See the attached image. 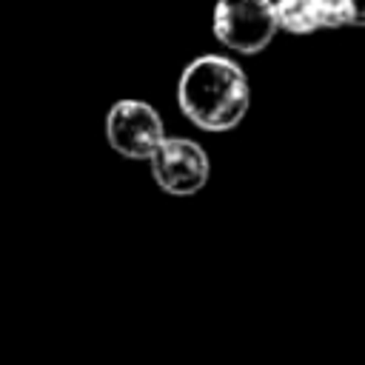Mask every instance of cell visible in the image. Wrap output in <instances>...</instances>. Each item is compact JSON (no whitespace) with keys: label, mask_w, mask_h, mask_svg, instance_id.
Instances as JSON below:
<instances>
[{"label":"cell","mask_w":365,"mask_h":365,"mask_svg":"<svg viewBox=\"0 0 365 365\" xmlns=\"http://www.w3.org/2000/svg\"><path fill=\"white\" fill-rule=\"evenodd\" d=\"M211 29L225 48L257 54L277 34L274 0H217Z\"/></svg>","instance_id":"obj_2"},{"label":"cell","mask_w":365,"mask_h":365,"mask_svg":"<svg viewBox=\"0 0 365 365\" xmlns=\"http://www.w3.org/2000/svg\"><path fill=\"white\" fill-rule=\"evenodd\" d=\"M274 20H277V29L297 37H308L319 29H331L322 0H277Z\"/></svg>","instance_id":"obj_5"},{"label":"cell","mask_w":365,"mask_h":365,"mask_svg":"<svg viewBox=\"0 0 365 365\" xmlns=\"http://www.w3.org/2000/svg\"><path fill=\"white\" fill-rule=\"evenodd\" d=\"M148 165L154 182L174 197L197 194L211 177L205 148L188 137H163L148 154Z\"/></svg>","instance_id":"obj_3"},{"label":"cell","mask_w":365,"mask_h":365,"mask_svg":"<svg viewBox=\"0 0 365 365\" xmlns=\"http://www.w3.org/2000/svg\"><path fill=\"white\" fill-rule=\"evenodd\" d=\"M177 106L202 131H231L248 114L251 86L231 57L200 54L177 80Z\"/></svg>","instance_id":"obj_1"},{"label":"cell","mask_w":365,"mask_h":365,"mask_svg":"<svg viewBox=\"0 0 365 365\" xmlns=\"http://www.w3.org/2000/svg\"><path fill=\"white\" fill-rule=\"evenodd\" d=\"M322 3H325L331 29L365 23V0H322Z\"/></svg>","instance_id":"obj_6"},{"label":"cell","mask_w":365,"mask_h":365,"mask_svg":"<svg viewBox=\"0 0 365 365\" xmlns=\"http://www.w3.org/2000/svg\"><path fill=\"white\" fill-rule=\"evenodd\" d=\"M163 137V117L145 100H117L106 114V140L128 160H148Z\"/></svg>","instance_id":"obj_4"}]
</instances>
